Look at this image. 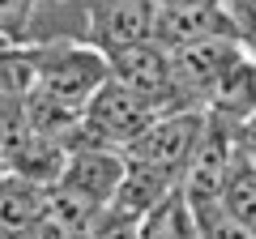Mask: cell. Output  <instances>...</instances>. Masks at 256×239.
<instances>
[{"label":"cell","instance_id":"cell-12","mask_svg":"<svg viewBox=\"0 0 256 239\" xmlns=\"http://www.w3.org/2000/svg\"><path fill=\"white\" fill-rule=\"evenodd\" d=\"M137 235H141V239H201L184 188H175L166 201H158L154 210L137 222Z\"/></svg>","mask_w":256,"mask_h":239},{"label":"cell","instance_id":"cell-15","mask_svg":"<svg viewBox=\"0 0 256 239\" xmlns=\"http://www.w3.org/2000/svg\"><path fill=\"white\" fill-rule=\"evenodd\" d=\"M64 235H68V230H64V226H56L52 218H38L34 226H30V230H22L18 239H64Z\"/></svg>","mask_w":256,"mask_h":239},{"label":"cell","instance_id":"cell-10","mask_svg":"<svg viewBox=\"0 0 256 239\" xmlns=\"http://www.w3.org/2000/svg\"><path fill=\"white\" fill-rule=\"evenodd\" d=\"M205 111L218 120H226V124H244V120H252L256 111V56H239L235 64L226 68V73L214 82L210 98H205Z\"/></svg>","mask_w":256,"mask_h":239},{"label":"cell","instance_id":"cell-4","mask_svg":"<svg viewBox=\"0 0 256 239\" xmlns=\"http://www.w3.org/2000/svg\"><path fill=\"white\" fill-rule=\"evenodd\" d=\"M158 116H166V111H158L150 98L132 94L128 86H120L116 77H111V82L86 102V137L124 150V146H132Z\"/></svg>","mask_w":256,"mask_h":239},{"label":"cell","instance_id":"cell-1","mask_svg":"<svg viewBox=\"0 0 256 239\" xmlns=\"http://www.w3.org/2000/svg\"><path fill=\"white\" fill-rule=\"evenodd\" d=\"M30 56H34V90L73 111H86V102L111 82L107 52H98L94 43H43L30 47Z\"/></svg>","mask_w":256,"mask_h":239},{"label":"cell","instance_id":"cell-7","mask_svg":"<svg viewBox=\"0 0 256 239\" xmlns=\"http://www.w3.org/2000/svg\"><path fill=\"white\" fill-rule=\"evenodd\" d=\"M244 56L239 38H205V43H192L171 52V68H175V90L188 107H205L214 82Z\"/></svg>","mask_w":256,"mask_h":239},{"label":"cell","instance_id":"cell-17","mask_svg":"<svg viewBox=\"0 0 256 239\" xmlns=\"http://www.w3.org/2000/svg\"><path fill=\"white\" fill-rule=\"evenodd\" d=\"M64 239H94V235H90V230H68Z\"/></svg>","mask_w":256,"mask_h":239},{"label":"cell","instance_id":"cell-13","mask_svg":"<svg viewBox=\"0 0 256 239\" xmlns=\"http://www.w3.org/2000/svg\"><path fill=\"white\" fill-rule=\"evenodd\" d=\"M34 90V56L26 43L0 38V98H22Z\"/></svg>","mask_w":256,"mask_h":239},{"label":"cell","instance_id":"cell-11","mask_svg":"<svg viewBox=\"0 0 256 239\" xmlns=\"http://www.w3.org/2000/svg\"><path fill=\"white\" fill-rule=\"evenodd\" d=\"M38 218H47V188L26 175H0V239H18Z\"/></svg>","mask_w":256,"mask_h":239},{"label":"cell","instance_id":"cell-2","mask_svg":"<svg viewBox=\"0 0 256 239\" xmlns=\"http://www.w3.org/2000/svg\"><path fill=\"white\" fill-rule=\"evenodd\" d=\"M205 120H210L205 107L166 111V116H158L154 124L132 141V146H124V158H128V162H137V166L166 171V175H175V180L184 184V166H188L192 150H196V141H201Z\"/></svg>","mask_w":256,"mask_h":239},{"label":"cell","instance_id":"cell-16","mask_svg":"<svg viewBox=\"0 0 256 239\" xmlns=\"http://www.w3.org/2000/svg\"><path fill=\"white\" fill-rule=\"evenodd\" d=\"M239 141L256 154V111H252V120H244V124H239Z\"/></svg>","mask_w":256,"mask_h":239},{"label":"cell","instance_id":"cell-14","mask_svg":"<svg viewBox=\"0 0 256 239\" xmlns=\"http://www.w3.org/2000/svg\"><path fill=\"white\" fill-rule=\"evenodd\" d=\"M90 235H94V239H141V235H137V222L116 218V214H107V210H102L98 218H94Z\"/></svg>","mask_w":256,"mask_h":239},{"label":"cell","instance_id":"cell-3","mask_svg":"<svg viewBox=\"0 0 256 239\" xmlns=\"http://www.w3.org/2000/svg\"><path fill=\"white\" fill-rule=\"evenodd\" d=\"M107 64H111V77H116L120 86H128L132 94L150 98L158 111H180V107H188V102L180 98V90H175L171 52H166L158 38L116 47V52H107Z\"/></svg>","mask_w":256,"mask_h":239},{"label":"cell","instance_id":"cell-6","mask_svg":"<svg viewBox=\"0 0 256 239\" xmlns=\"http://www.w3.org/2000/svg\"><path fill=\"white\" fill-rule=\"evenodd\" d=\"M124 171H128L124 150L102 146V141H82V146L68 150L64 171H60L56 184H64L68 192H77V196H86L90 205L107 210L111 196H116V188H120V180H124Z\"/></svg>","mask_w":256,"mask_h":239},{"label":"cell","instance_id":"cell-5","mask_svg":"<svg viewBox=\"0 0 256 239\" xmlns=\"http://www.w3.org/2000/svg\"><path fill=\"white\" fill-rule=\"evenodd\" d=\"M235 141H239V128H235V124H226V120H218V116L205 120L201 141H196V150H192L188 166H184V184H180L192 210L222 201V188H226V171H230Z\"/></svg>","mask_w":256,"mask_h":239},{"label":"cell","instance_id":"cell-9","mask_svg":"<svg viewBox=\"0 0 256 239\" xmlns=\"http://www.w3.org/2000/svg\"><path fill=\"white\" fill-rule=\"evenodd\" d=\"M175 188H180V180H175V175L154 171V166H137V162H128V171H124V180H120L116 196H111L107 214H116V218H128V222H141L158 201H166Z\"/></svg>","mask_w":256,"mask_h":239},{"label":"cell","instance_id":"cell-8","mask_svg":"<svg viewBox=\"0 0 256 239\" xmlns=\"http://www.w3.org/2000/svg\"><path fill=\"white\" fill-rule=\"evenodd\" d=\"M154 0H98L90 9V43L98 52H116L128 43H146L154 38Z\"/></svg>","mask_w":256,"mask_h":239}]
</instances>
